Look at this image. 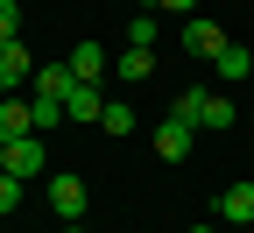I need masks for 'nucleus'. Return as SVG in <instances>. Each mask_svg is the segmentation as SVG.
<instances>
[{
	"instance_id": "1",
	"label": "nucleus",
	"mask_w": 254,
	"mask_h": 233,
	"mask_svg": "<svg viewBox=\"0 0 254 233\" xmlns=\"http://www.w3.org/2000/svg\"><path fill=\"white\" fill-rule=\"evenodd\" d=\"M0 155H7V177H43L50 170V155H43V135H14V142H0Z\"/></svg>"
},
{
	"instance_id": "21",
	"label": "nucleus",
	"mask_w": 254,
	"mask_h": 233,
	"mask_svg": "<svg viewBox=\"0 0 254 233\" xmlns=\"http://www.w3.org/2000/svg\"><path fill=\"white\" fill-rule=\"evenodd\" d=\"M184 233H212V226H184Z\"/></svg>"
},
{
	"instance_id": "22",
	"label": "nucleus",
	"mask_w": 254,
	"mask_h": 233,
	"mask_svg": "<svg viewBox=\"0 0 254 233\" xmlns=\"http://www.w3.org/2000/svg\"><path fill=\"white\" fill-rule=\"evenodd\" d=\"M0 177H7V155H0Z\"/></svg>"
},
{
	"instance_id": "7",
	"label": "nucleus",
	"mask_w": 254,
	"mask_h": 233,
	"mask_svg": "<svg viewBox=\"0 0 254 233\" xmlns=\"http://www.w3.org/2000/svg\"><path fill=\"white\" fill-rule=\"evenodd\" d=\"M190 135H198V127L170 113L163 127H155V155H163V162H184V155H190Z\"/></svg>"
},
{
	"instance_id": "4",
	"label": "nucleus",
	"mask_w": 254,
	"mask_h": 233,
	"mask_svg": "<svg viewBox=\"0 0 254 233\" xmlns=\"http://www.w3.org/2000/svg\"><path fill=\"white\" fill-rule=\"evenodd\" d=\"M219 219L226 226H254V184L247 177H233L226 191H219Z\"/></svg>"
},
{
	"instance_id": "6",
	"label": "nucleus",
	"mask_w": 254,
	"mask_h": 233,
	"mask_svg": "<svg viewBox=\"0 0 254 233\" xmlns=\"http://www.w3.org/2000/svg\"><path fill=\"white\" fill-rule=\"evenodd\" d=\"M71 64H36V78H28V99H71Z\"/></svg>"
},
{
	"instance_id": "10",
	"label": "nucleus",
	"mask_w": 254,
	"mask_h": 233,
	"mask_svg": "<svg viewBox=\"0 0 254 233\" xmlns=\"http://www.w3.org/2000/svg\"><path fill=\"white\" fill-rule=\"evenodd\" d=\"M113 71H120V78H127V85H141V78H148V71H155V50H141V43H127V50H120V57H113Z\"/></svg>"
},
{
	"instance_id": "20",
	"label": "nucleus",
	"mask_w": 254,
	"mask_h": 233,
	"mask_svg": "<svg viewBox=\"0 0 254 233\" xmlns=\"http://www.w3.org/2000/svg\"><path fill=\"white\" fill-rule=\"evenodd\" d=\"M64 233H92V226H78V219H64Z\"/></svg>"
},
{
	"instance_id": "17",
	"label": "nucleus",
	"mask_w": 254,
	"mask_h": 233,
	"mask_svg": "<svg viewBox=\"0 0 254 233\" xmlns=\"http://www.w3.org/2000/svg\"><path fill=\"white\" fill-rule=\"evenodd\" d=\"M21 212V177H0V219Z\"/></svg>"
},
{
	"instance_id": "18",
	"label": "nucleus",
	"mask_w": 254,
	"mask_h": 233,
	"mask_svg": "<svg viewBox=\"0 0 254 233\" xmlns=\"http://www.w3.org/2000/svg\"><path fill=\"white\" fill-rule=\"evenodd\" d=\"M21 36V7H14V0H0V43H14Z\"/></svg>"
},
{
	"instance_id": "9",
	"label": "nucleus",
	"mask_w": 254,
	"mask_h": 233,
	"mask_svg": "<svg viewBox=\"0 0 254 233\" xmlns=\"http://www.w3.org/2000/svg\"><path fill=\"white\" fill-rule=\"evenodd\" d=\"M64 64H71V78H78V85H99V71H106V50H99V43H78Z\"/></svg>"
},
{
	"instance_id": "11",
	"label": "nucleus",
	"mask_w": 254,
	"mask_h": 233,
	"mask_svg": "<svg viewBox=\"0 0 254 233\" xmlns=\"http://www.w3.org/2000/svg\"><path fill=\"white\" fill-rule=\"evenodd\" d=\"M64 113H71V120H99V113H106L99 85H71V99H64Z\"/></svg>"
},
{
	"instance_id": "2",
	"label": "nucleus",
	"mask_w": 254,
	"mask_h": 233,
	"mask_svg": "<svg viewBox=\"0 0 254 233\" xmlns=\"http://www.w3.org/2000/svg\"><path fill=\"white\" fill-rule=\"evenodd\" d=\"M85 205H92V191H85V177H50V212L57 219H85Z\"/></svg>"
},
{
	"instance_id": "8",
	"label": "nucleus",
	"mask_w": 254,
	"mask_h": 233,
	"mask_svg": "<svg viewBox=\"0 0 254 233\" xmlns=\"http://www.w3.org/2000/svg\"><path fill=\"white\" fill-rule=\"evenodd\" d=\"M184 50H190V57H219V50H226L219 21H198V14H190V21H184Z\"/></svg>"
},
{
	"instance_id": "15",
	"label": "nucleus",
	"mask_w": 254,
	"mask_h": 233,
	"mask_svg": "<svg viewBox=\"0 0 254 233\" xmlns=\"http://www.w3.org/2000/svg\"><path fill=\"white\" fill-rule=\"evenodd\" d=\"M205 99H212L205 85H190V92H177V106H170V113H177V120H190V127H198V120H205Z\"/></svg>"
},
{
	"instance_id": "3",
	"label": "nucleus",
	"mask_w": 254,
	"mask_h": 233,
	"mask_svg": "<svg viewBox=\"0 0 254 233\" xmlns=\"http://www.w3.org/2000/svg\"><path fill=\"white\" fill-rule=\"evenodd\" d=\"M28 78H36V64H28V43H0V92H21Z\"/></svg>"
},
{
	"instance_id": "5",
	"label": "nucleus",
	"mask_w": 254,
	"mask_h": 233,
	"mask_svg": "<svg viewBox=\"0 0 254 233\" xmlns=\"http://www.w3.org/2000/svg\"><path fill=\"white\" fill-rule=\"evenodd\" d=\"M14 135H36V99L0 92V142H14Z\"/></svg>"
},
{
	"instance_id": "12",
	"label": "nucleus",
	"mask_w": 254,
	"mask_h": 233,
	"mask_svg": "<svg viewBox=\"0 0 254 233\" xmlns=\"http://www.w3.org/2000/svg\"><path fill=\"white\" fill-rule=\"evenodd\" d=\"M212 64H219V78H233V85H240V78L254 71V50H240V43H226V50H219Z\"/></svg>"
},
{
	"instance_id": "14",
	"label": "nucleus",
	"mask_w": 254,
	"mask_h": 233,
	"mask_svg": "<svg viewBox=\"0 0 254 233\" xmlns=\"http://www.w3.org/2000/svg\"><path fill=\"white\" fill-rule=\"evenodd\" d=\"M99 127H106V135H134V106H127V99H106Z\"/></svg>"
},
{
	"instance_id": "13",
	"label": "nucleus",
	"mask_w": 254,
	"mask_h": 233,
	"mask_svg": "<svg viewBox=\"0 0 254 233\" xmlns=\"http://www.w3.org/2000/svg\"><path fill=\"white\" fill-rule=\"evenodd\" d=\"M233 120H240V113H233V99H219V92H212V99H205V120H198V127H212V135H226Z\"/></svg>"
},
{
	"instance_id": "16",
	"label": "nucleus",
	"mask_w": 254,
	"mask_h": 233,
	"mask_svg": "<svg viewBox=\"0 0 254 233\" xmlns=\"http://www.w3.org/2000/svg\"><path fill=\"white\" fill-rule=\"evenodd\" d=\"M127 43H141V50H155V14H148V7H141L134 21H127Z\"/></svg>"
},
{
	"instance_id": "19",
	"label": "nucleus",
	"mask_w": 254,
	"mask_h": 233,
	"mask_svg": "<svg viewBox=\"0 0 254 233\" xmlns=\"http://www.w3.org/2000/svg\"><path fill=\"white\" fill-rule=\"evenodd\" d=\"M155 7H170V14H190V7H198V0H155Z\"/></svg>"
}]
</instances>
